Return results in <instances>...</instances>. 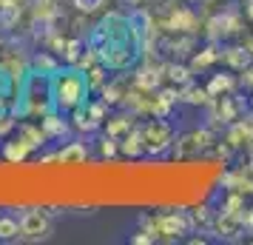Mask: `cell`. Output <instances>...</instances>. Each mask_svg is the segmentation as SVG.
<instances>
[{
    "label": "cell",
    "mask_w": 253,
    "mask_h": 245,
    "mask_svg": "<svg viewBox=\"0 0 253 245\" xmlns=\"http://www.w3.org/2000/svg\"><path fill=\"white\" fill-rule=\"evenodd\" d=\"M48 83H51V100L57 105V111H74L88 103L91 83H88V74L77 66L60 69L57 74L48 77Z\"/></svg>",
    "instance_id": "obj_1"
},
{
    "label": "cell",
    "mask_w": 253,
    "mask_h": 245,
    "mask_svg": "<svg viewBox=\"0 0 253 245\" xmlns=\"http://www.w3.org/2000/svg\"><path fill=\"white\" fill-rule=\"evenodd\" d=\"M142 129V148L145 154H162L173 146V126L168 123V117H154Z\"/></svg>",
    "instance_id": "obj_2"
},
{
    "label": "cell",
    "mask_w": 253,
    "mask_h": 245,
    "mask_svg": "<svg viewBox=\"0 0 253 245\" xmlns=\"http://www.w3.org/2000/svg\"><path fill=\"white\" fill-rule=\"evenodd\" d=\"M157 231L165 234L168 240H179V237H185V234L194 231L191 214H185V211H171V214H162V217H157Z\"/></svg>",
    "instance_id": "obj_3"
},
{
    "label": "cell",
    "mask_w": 253,
    "mask_h": 245,
    "mask_svg": "<svg viewBox=\"0 0 253 245\" xmlns=\"http://www.w3.org/2000/svg\"><path fill=\"white\" fill-rule=\"evenodd\" d=\"M43 234H48L46 211H43V208H23V214H20V237L40 240Z\"/></svg>",
    "instance_id": "obj_4"
},
{
    "label": "cell",
    "mask_w": 253,
    "mask_h": 245,
    "mask_svg": "<svg viewBox=\"0 0 253 245\" xmlns=\"http://www.w3.org/2000/svg\"><path fill=\"white\" fill-rule=\"evenodd\" d=\"M128 29H131V37L145 46L151 37H154V17H151L142 6H134L131 14H128Z\"/></svg>",
    "instance_id": "obj_5"
},
{
    "label": "cell",
    "mask_w": 253,
    "mask_h": 245,
    "mask_svg": "<svg viewBox=\"0 0 253 245\" xmlns=\"http://www.w3.org/2000/svg\"><path fill=\"white\" fill-rule=\"evenodd\" d=\"M208 37L211 40H219V37H228L233 32H239V17L236 12H225V14H216V17H211L208 20Z\"/></svg>",
    "instance_id": "obj_6"
},
{
    "label": "cell",
    "mask_w": 253,
    "mask_h": 245,
    "mask_svg": "<svg viewBox=\"0 0 253 245\" xmlns=\"http://www.w3.org/2000/svg\"><path fill=\"white\" fill-rule=\"evenodd\" d=\"M17 137L32 148V151H37V148H43L46 146V131H43V126H32V123H20L17 126Z\"/></svg>",
    "instance_id": "obj_7"
},
{
    "label": "cell",
    "mask_w": 253,
    "mask_h": 245,
    "mask_svg": "<svg viewBox=\"0 0 253 245\" xmlns=\"http://www.w3.org/2000/svg\"><path fill=\"white\" fill-rule=\"evenodd\" d=\"M162 74H165V66H142V69L137 71V77H134V83H137L139 89H145V92H154L157 86L162 83Z\"/></svg>",
    "instance_id": "obj_8"
},
{
    "label": "cell",
    "mask_w": 253,
    "mask_h": 245,
    "mask_svg": "<svg viewBox=\"0 0 253 245\" xmlns=\"http://www.w3.org/2000/svg\"><path fill=\"white\" fill-rule=\"evenodd\" d=\"M85 157H88L85 143H66V146L57 151V163H63V165H80V163H85Z\"/></svg>",
    "instance_id": "obj_9"
},
{
    "label": "cell",
    "mask_w": 253,
    "mask_h": 245,
    "mask_svg": "<svg viewBox=\"0 0 253 245\" xmlns=\"http://www.w3.org/2000/svg\"><path fill=\"white\" fill-rule=\"evenodd\" d=\"M208 94L211 97H225V94H233V89H236V77L233 74H228V71H222V74H213L211 80H208Z\"/></svg>",
    "instance_id": "obj_10"
},
{
    "label": "cell",
    "mask_w": 253,
    "mask_h": 245,
    "mask_svg": "<svg viewBox=\"0 0 253 245\" xmlns=\"http://www.w3.org/2000/svg\"><path fill=\"white\" fill-rule=\"evenodd\" d=\"M40 126H43V131H46L48 140H60V137H66V134H69V123H66L60 114H54V111L43 114Z\"/></svg>",
    "instance_id": "obj_11"
},
{
    "label": "cell",
    "mask_w": 253,
    "mask_h": 245,
    "mask_svg": "<svg viewBox=\"0 0 253 245\" xmlns=\"http://www.w3.org/2000/svg\"><path fill=\"white\" fill-rule=\"evenodd\" d=\"M29 154H32V148H29V146H26V143L17 137V140L3 143V151H0V157H3L6 163H12V165H20L26 157H29Z\"/></svg>",
    "instance_id": "obj_12"
},
{
    "label": "cell",
    "mask_w": 253,
    "mask_h": 245,
    "mask_svg": "<svg viewBox=\"0 0 253 245\" xmlns=\"http://www.w3.org/2000/svg\"><path fill=\"white\" fill-rule=\"evenodd\" d=\"M225 63H228L230 69H236V71H245L248 66L253 63V51L251 46H233L225 51Z\"/></svg>",
    "instance_id": "obj_13"
},
{
    "label": "cell",
    "mask_w": 253,
    "mask_h": 245,
    "mask_svg": "<svg viewBox=\"0 0 253 245\" xmlns=\"http://www.w3.org/2000/svg\"><path fill=\"white\" fill-rule=\"evenodd\" d=\"M168 26H171L176 35H191V32H196V17L191 14V9H176L171 14Z\"/></svg>",
    "instance_id": "obj_14"
},
{
    "label": "cell",
    "mask_w": 253,
    "mask_h": 245,
    "mask_svg": "<svg viewBox=\"0 0 253 245\" xmlns=\"http://www.w3.org/2000/svg\"><path fill=\"white\" fill-rule=\"evenodd\" d=\"M29 74H40V77H51V74H57L60 66L57 60L51 57L48 51H40V54H35V60H32V66H29Z\"/></svg>",
    "instance_id": "obj_15"
},
{
    "label": "cell",
    "mask_w": 253,
    "mask_h": 245,
    "mask_svg": "<svg viewBox=\"0 0 253 245\" xmlns=\"http://www.w3.org/2000/svg\"><path fill=\"white\" fill-rule=\"evenodd\" d=\"M179 100H182V103H188V105H205L208 100H211V94H208L205 86H196V83L191 80L188 86H182V89H179Z\"/></svg>",
    "instance_id": "obj_16"
},
{
    "label": "cell",
    "mask_w": 253,
    "mask_h": 245,
    "mask_svg": "<svg viewBox=\"0 0 253 245\" xmlns=\"http://www.w3.org/2000/svg\"><path fill=\"white\" fill-rule=\"evenodd\" d=\"M120 151L126 154V157H139V154H145V148H142V129H134L128 131L126 137L120 140Z\"/></svg>",
    "instance_id": "obj_17"
},
{
    "label": "cell",
    "mask_w": 253,
    "mask_h": 245,
    "mask_svg": "<svg viewBox=\"0 0 253 245\" xmlns=\"http://www.w3.org/2000/svg\"><path fill=\"white\" fill-rule=\"evenodd\" d=\"M17 20H20V6L14 0H3L0 3V29L12 32V29H17Z\"/></svg>",
    "instance_id": "obj_18"
},
{
    "label": "cell",
    "mask_w": 253,
    "mask_h": 245,
    "mask_svg": "<svg viewBox=\"0 0 253 245\" xmlns=\"http://www.w3.org/2000/svg\"><path fill=\"white\" fill-rule=\"evenodd\" d=\"M131 129H134V117H128V114L111 117V120L105 123V134H108V137H114V140H123Z\"/></svg>",
    "instance_id": "obj_19"
},
{
    "label": "cell",
    "mask_w": 253,
    "mask_h": 245,
    "mask_svg": "<svg viewBox=\"0 0 253 245\" xmlns=\"http://www.w3.org/2000/svg\"><path fill=\"white\" fill-rule=\"evenodd\" d=\"M71 120H74V129H80V131H97L100 126H103V123H100V120H97L85 105L74 108V111H71Z\"/></svg>",
    "instance_id": "obj_20"
},
{
    "label": "cell",
    "mask_w": 253,
    "mask_h": 245,
    "mask_svg": "<svg viewBox=\"0 0 253 245\" xmlns=\"http://www.w3.org/2000/svg\"><path fill=\"white\" fill-rule=\"evenodd\" d=\"M191 74H194V69L191 66H179V63H171V66H165V77L176 86V89H182V86H188L191 83Z\"/></svg>",
    "instance_id": "obj_21"
},
{
    "label": "cell",
    "mask_w": 253,
    "mask_h": 245,
    "mask_svg": "<svg viewBox=\"0 0 253 245\" xmlns=\"http://www.w3.org/2000/svg\"><path fill=\"white\" fill-rule=\"evenodd\" d=\"M17 237H20V217L0 214V240L9 243V240H17Z\"/></svg>",
    "instance_id": "obj_22"
},
{
    "label": "cell",
    "mask_w": 253,
    "mask_h": 245,
    "mask_svg": "<svg viewBox=\"0 0 253 245\" xmlns=\"http://www.w3.org/2000/svg\"><path fill=\"white\" fill-rule=\"evenodd\" d=\"M222 57V51H219L216 46H208V49H202V51H196L194 54V60H191V69H208V66H213L216 60Z\"/></svg>",
    "instance_id": "obj_23"
},
{
    "label": "cell",
    "mask_w": 253,
    "mask_h": 245,
    "mask_svg": "<svg viewBox=\"0 0 253 245\" xmlns=\"http://www.w3.org/2000/svg\"><path fill=\"white\" fill-rule=\"evenodd\" d=\"M88 49V43L83 40V37H74V40H66V46H63V57H66V63H71V66H77V60L83 57V51Z\"/></svg>",
    "instance_id": "obj_24"
},
{
    "label": "cell",
    "mask_w": 253,
    "mask_h": 245,
    "mask_svg": "<svg viewBox=\"0 0 253 245\" xmlns=\"http://www.w3.org/2000/svg\"><path fill=\"white\" fill-rule=\"evenodd\" d=\"M213 220H216V217H213L208 208L191 211V222H194V228H196V225H202V228H208V231H211V228H213Z\"/></svg>",
    "instance_id": "obj_25"
},
{
    "label": "cell",
    "mask_w": 253,
    "mask_h": 245,
    "mask_svg": "<svg viewBox=\"0 0 253 245\" xmlns=\"http://www.w3.org/2000/svg\"><path fill=\"white\" fill-rule=\"evenodd\" d=\"M100 92H103V100H105L108 105L120 103V100L126 97V94H123V89H120V83H105V86L100 89Z\"/></svg>",
    "instance_id": "obj_26"
},
{
    "label": "cell",
    "mask_w": 253,
    "mask_h": 245,
    "mask_svg": "<svg viewBox=\"0 0 253 245\" xmlns=\"http://www.w3.org/2000/svg\"><path fill=\"white\" fill-rule=\"evenodd\" d=\"M117 151H120V140H114V137L105 134L103 140H100V154H103V157H114Z\"/></svg>",
    "instance_id": "obj_27"
},
{
    "label": "cell",
    "mask_w": 253,
    "mask_h": 245,
    "mask_svg": "<svg viewBox=\"0 0 253 245\" xmlns=\"http://www.w3.org/2000/svg\"><path fill=\"white\" fill-rule=\"evenodd\" d=\"M103 3H105V0H74V6H77L80 12H85V14L100 12V9H103Z\"/></svg>",
    "instance_id": "obj_28"
},
{
    "label": "cell",
    "mask_w": 253,
    "mask_h": 245,
    "mask_svg": "<svg viewBox=\"0 0 253 245\" xmlns=\"http://www.w3.org/2000/svg\"><path fill=\"white\" fill-rule=\"evenodd\" d=\"M242 74H245V77H242V83H245V86H251V89H253V63H251V66H248L245 71H242Z\"/></svg>",
    "instance_id": "obj_29"
},
{
    "label": "cell",
    "mask_w": 253,
    "mask_h": 245,
    "mask_svg": "<svg viewBox=\"0 0 253 245\" xmlns=\"http://www.w3.org/2000/svg\"><path fill=\"white\" fill-rule=\"evenodd\" d=\"M245 225H248V231H253V208L245 214Z\"/></svg>",
    "instance_id": "obj_30"
},
{
    "label": "cell",
    "mask_w": 253,
    "mask_h": 245,
    "mask_svg": "<svg viewBox=\"0 0 253 245\" xmlns=\"http://www.w3.org/2000/svg\"><path fill=\"white\" fill-rule=\"evenodd\" d=\"M120 3H123V6H131V9H134V6H139V3H142V0H120Z\"/></svg>",
    "instance_id": "obj_31"
},
{
    "label": "cell",
    "mask_w": 253,
    "mask_h": 245,
    "mask_svg": "<svg viewBox=\"0 0 253 245\" xmlns=\"http://www.w3.org/2000/svg\"><path fill=\"white\" fill-rule=\"evenodd\" d=\"M245 12H248V17L253 20V0H248V6H245Z\"/></svg>",
    "instance_id": "obj_32"
}]
</instances>
